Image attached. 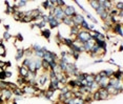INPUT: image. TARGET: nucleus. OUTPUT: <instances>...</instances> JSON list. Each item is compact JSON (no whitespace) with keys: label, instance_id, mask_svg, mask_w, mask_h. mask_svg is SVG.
I'll use <instances>...</instances> for the list:
<instances>
[{"label":"nucleus","instance_id":"nucleus-48","mask_svg":"<svg viewBox=\"0 0 123 104\" xmlns=\"http://www.w3.org/2000/svg\"><path fill=\"white\" fill-rule=\"evenodd\" d=\"M74 2H75V3H76V4H78V6H79V8H80L81 9H82V11H83V12H85V13H87V12H86V11H85V9H84V8H83V5H81V3H80V2H79V1H77V0H75V1H74Z\"/></svg>","mask_w":123,"mask_h":104},{"label":"nucleus","instance_id":"nucleus-21","mask_svg":"<svg viewBox=\"0 0 123 104\" xmlns=\"http://www.w3.org/2000/svg\"><path fill=\"white\" fill-rule=\"evenodd\" d=\"M74 41H75V39H73V38H63L62 40V43L65 45V46H67L68 48H70L72 45L74 44Z\"/></svg>","mask_w":123,"mask_h":104},{"label":"nucleus","instance_id":"nucleus-53","mask_svg":"<svg viewBox=\"0 0 123 104\" xmlns=\"http://www.w3.org/2000/svg\"><path fill=\"white\" fill-rule=\"evenodd\" d=\"M0 104H5V101H4L3 99H2L1 96H0Z\"/></svg>","mask_w":123,"mask_h":104},{"label":"nucleus","instance_id":"nucleus-17","mask_svg":"<svg viewBox=\"0 0 123 104\" xmlns=\"http://www.w3.org/2000/svg\"><path fill=\"white\" fill-rule=\"evenodd\" d=\"M51 30L50 28H43V30H41V36L44 37L47 41H50V38H51Z\"/></svg>","mask_w":123,"mask_h":104},{"label":"nucleus","instance_id":"nucleus-18","mask_svg":"<svg viewBox=\"0 0 123 104\" xmlns=\"http://www.w3.org/2000/svg\"><path fill=\"white\" fill-rule=\"evenodd\" d=\"M32 24H33V27H37V28H39V30H43V28L45 27V25H46V23L44 22V21H42V20L36 21V22H33Z\"/></svg>","mask_w":123,"mask_h":104},{"label":"nucleus","instance_id":"nucleus-7","mask_svg":"<svg viewBox=\"0 0 123 104\" xmlns=\"http://www.w3.org/2000/svg\"><path fill=\"white\" fill-rule=\"evenodd\" d=\"M83 20H84V16H83L82 14H79V13H77L75 16L72 17L73 25H75V26H80L81 23L83 22Z\"/></svg>","mask_w":123,"mask_h":104},{"label":"nucleus","instance_id":"nucleus-1","mask_svg":"<svg viewBox=\"0 0 123 104\" xmlns=\"http://www.w3.org/2000/svg\"><path fill=\"white\" fill-rule=\"evenodd\" d=\"M76 41H78L79 43H84V42H87V41L92 40V38H90V32H87V31H83V30H80L79 33L77 34V36H76Z\"/></svg>","mask_w":123,"mask_h":104},{"label":"nucleus","instance_id":"nucleus-25","mask_svg":"<svg viewBox=\"0 0 123 104\" xmlns=\"http://www.w3.org/2000/svg\"><path fill=\"white\" fill-rule=\"evenodd\" d=\"M63 24H65V25H67V26H73V22H72V18H70V17H64L63 18V20L61 21Z\"/></svg>","mask_w":123,"mask_h":104},{"label":"nucleus","instance_id":"nucleus-44","mask_svg":"<svg viewBox=\"0 0 123 104\" xmlns=\"http://www.w3.org/2000/svg\"><path fill=\"white\" fill-rule=\"evenodd\" d=\"M15 39H17L18 41H20V42H22V41H23V36H22L20 33H18L16 36H15Z\"/></svg>","mask_w":123,"mask_h":104},{"label":"nucleus","instance_id":"nucleus-16","mask_svg":"<svg viewBox=\"0 0 123 104\" xmlns=\"http://www.w3.org/2000/svg\"><path fill=\"white\" fill-rule=\"evenodd\" d=\"M23 57H24V48H22L21 46L17 47V54L15 56V60L16 61H20V60L23 59Z\"/></svg>","mask_w":123,"mask_h":104},{"label":"nucleus","instance_id":"nucleus-27","mask_svg":"<svg viewBox=\"0 0 123 104\" xmlns=\"http://www.w3.org/2000/svg\"><path fill=\"white\" fill-rule=\"evenodd\" d=\"M32 55H34V52L32 50L31 47H28V48H24V56L26 58H29L32 57Z\"/></svg>","mask_w":123,"mask_h":104},{"label":"nucleus","instance_id":"nucleus-41","mask_svg":"<svg viewBox=\"0 0 123 104\" xmlns=\"http://www.w3.org/2000/svg\"><path fill=\"white\" fill-rule=\"evenodd\" d=\"M109 12H104V13L103 14H101V15H100L99 17H100V19H101L102 21H105L107 19V17H109Z\"/></svg>","mask_w":123,"mask_h":104},{"label":"nucleus","instance_id":"nucleus-46","mask_svg":"<svg viewBox=\"0 0 123 104\" xmlns=\"http://www.w3.org/2000/svg\"><path fill=\"white\" fill-rule=\"evenodd\" d=\"M0 69H1V71H4V69H5V61L0 60Z\"/></svg>","mask_w":123,"mask_h":104},{"label":"nucleus","instance_id":"nucleus-47","mask_svg":"<svg viewBox=\"0 0 123 104\" xmlns=\"http://www.w3.org/2000/svg\"><path fill=\"white\" fill-rule=\"evenodd\" d=\"M4 74H5V78H11L13 76V72L11 71H4Z\"/></svg>","mask_w":123,"mask_h":104},{"label":"nucleus","instance_id":"nucleus-52","mask_svg":"<svg viewBox=\"0 0 123 104\" xmlns=\"http://www.w3.org/2000/svg\"><path fill=\"white\" fill-rule=\"evenodd\" d=\"M4 28L6 30V32H9V24H4Z\"/></svg>","mask_w":123,"mask_h":104},{"label":"nucleus","instance_id":"nucleus-50","mask_svg":"<svg viewBox=\"0 0 123 104\" xmlns=\"http://www.w3.org/2000/svg\"><path fill=\"white\" fill-rule=\"evenodd\" d=\"M102 62H104V59H97V60H95L94 61V64H97V63H102Z\"/></svg>","mask_w":123,"mask_h":104},{"label":"nucleus","instance_id":"nucleus-42","mask_svg":"<svg viewBox=\"0 0 123 104\" xmlns=\"http://www.w3.org/2000/svg\"><path fill=\"white\" fill-rule=\"evenodd\" d=\"M104 12H107V11H105V9H103L102 6H99V8H98L97 9H96V13H97V15H98V16H100V15H101V14L104 13Z\"/></svg>","mask_w":123,"mask_h":104},{"label":"nucleus","instance_id":"nucleus-5","mask_svg":"<svg viewBox=\"0 0 123 104\" xmlns=\"http://www.w3.org/2000/svg\"><path fill=\"white\" fill-rule=\"evenodd\" d=\"M63 12H64L65 17H70V18H72L73 16H75L76 14H77L75 6L71 5V4H66L64 6V9H63Z\"/></svg>","mask_w":123,"mask_h":104},{"label":"nucleus","instance_id":"nucleus-3","mask_svg":"<svg viewBox=\"0 0 123 104\" xmlns=\"http://www.w3.org/2000/svg\"><path fill=\"white\" fill-rule=\"evenodd\" d=\"M53 17H54V18H55L57 21L61 22V21L63 20V18L65 17L64 12H63V9H62V8H59V6H56L55 9H54Z\"/></svg>","mask_w":123,"mask_h":104},{"label":"nucleus","instance_id":"nucleus-54","mask_svg":"<svg viewBox=\"0 0 123 104\" xmlns=\"http://www.w3.org/2000/svg\"><path fill=\"white\" fill-rule=\"evenodd\" d=\"M122 50H123V46L122 45H120L119 46V52H122Z\"/></svg>","mask_w":123,"mask_h":104},{"label":"nucleus","instance_id":"nucleus-23","mask_svg":"<svg viewBox=\"0 0 123 104\" xmlns=\"http://www.w3.org/2000/svg\"><path fill=\"white\" fill-rule=\"evenodd\" d=\"M57 62H58V66H59V68H60V71L65 74V72H66V67H67V64L64 63V62H62L61 60H58Z\"/></svg>","mask_w":123,"mask_h":104},{"label":"nucleus","instance_id":"nucleus-38","mask_svg":"<svg viewBox=\"0 0 123 104\" xmlns=\"http://www.w3.org/2000/svg\"><path fill=\"white\" fill-rule=\"evenodd\" d=\"M20 22L22 23H29V22H33V20H32V18L31 17H28V16H24L23 18L20 20Z\"/></svg>","mask_w":123,"mask_h":104},{"label":"nucleus","instance_id":"nucleus-40","mask_svg":"<svg viewBox=\"0 0 123 104\" xmlns=\"http://www.w3.org/2000/svg\"><path fill=\"white\" fill-rule=\"evenodd\" d=\"M105 39H106V38H105V35H104V34H102L101 32H100L99 34H98L97 39H96V40H99V41H105Z\"/></svg>","mask_w":123,"mask_h":104},{"label":"nucleus","instance_id":"nucleus-55","mask_svg":"<svg viewBox=\"0 0 123 104\" xmlns=\"http://www.w3.org/2000/svg\"><path fill=\"white\" fill-rule=\"evenodd\" d=\"M1 21H2V20H1V19H0V23H1Z\"/></svg>","mask_w":123,"mask_h":104},{"label":"nucleus","instance_id":"nucleus-29","mask_svg":"<svg viewBox=\"0 0 123 104\" xmlns=\"http://www.w3.org/2000/svg\"><path fill=\"white\" fill-rule=\"evenodd\" d=\"M88 23L86 20H83V22L81 23V25H80V30H83V31H87V32H90V31H88Z\"/></svg>","mask_w":123,"mask_h":104},{"label":"nucleus","instance_id":"nucleus-4","mask_svg":"<svg viewBox=\"0 0 123 104\" xmlns=\"http://www.w3.org/2000/svg\"><path fill=\"white\" fill-rule=\"evenodd\" d=\"M109 86H110V87H113L115 89H118L120 93H122L123 87H122V83L120 80H117V79H115V78H109Z\"/></svg>","mask_w":123,"mask_h":104},{"label":"nucleus","instance_id":"nucleus-20","mask_svg":"<svg viewBox=\"0 0 123 104\" xmlns=\"http://www.w3.org/2000/svg\"><path fill=\"white\" fill-rule=\"evenodd\" d=\"M26 4H28V1L26 0H19V1H15V5L17 6V9L20 11L22 8H25Z\"/></svg>","mask_w":123,"mask_h":104},{"label":"nucleus","instance_id":"nucleus-37","mask_svg":"<svg viewBox=\"0 0 123 104\" xmlns=\"http://www.w3.org/2000/svg\"><path fill=\"white\" fill-rule=\"evenodd\" d=\"M12 38V35H11V33L9 32H4L3 33V38H2V39H3V41H9V39H11Z\"/></svg>","mask_w":123,"mask_h":104},{"label":"nucleus","instance_id":"nucleus-6","mask_svg":"<svg viewBox=\"0 0 123 104\" xmlns=\"http://www.w3.org/2000/svg\"><path fill=\"white\" fill-rule=\"evenodd\" d=\"M1 97H2V99L5 101V103H7L9 101H12V99H13V91H12V89H9V88L2 89Z\"/></svg>","mask_w":123,"mask_h":104},{"label":"nucleus","instance_id":"nucleus-26","mask_svg":"<svg viewBox=\"0 0 123 104\" xmlns=\"http://www.w3.org/2000/svg\"><path fill=\"white\" fill-rule=\"evenodd\" d=\"M35 66H36V72H38L39 71H42V64H41L40 59H36L35 58Z\"/></svg>","mask_w":123,"mask_h":104},{"label":"nucleus","instance_id":"nucleus-28","mask_svg":"<svg viewBox=\"0 0 123 104\" xmlns=\"http://www.w3.org/2000/svg\"><path fill=\"white\" fill-rule=\"evenodd\" d=\"M88 3H90V5L92 6L93 9H97L98 8H99V3H98V0H90V1H88Z\"/></svg>","mask_w":123,"mask_h":104},{"label":"nucleus","instance_id":"nucleus-31","mask_svg":"<svg viewBox=\"0 0 123 104\" xmlns=\"http://www.w3.org/2000/svg\"><path fill=\"white\" fill-rule=\"evenodd\" d=\"M12 91H13V95H15L16 97H22V96H24L20 87H18V88L14 89V90H12Z\"/></svg>","mask_w":123,"mask_h":104},{"label":"nucleus","instance_id":"nucleus-45","mask_svg":"<svg viewBox=\"0 0 123 104\" xmlns=\"http://www.w3.org/2000/svg\"><path fill=\"white\" fill-rule=\"evenodd\" d=\"M75 104H85L84 100L80 98H75Z\"/></svg>","mask_w":123,"mask_h":104},{"label":"nucleus","instance_id":"nucleus-14","mask_svg":"<svg viewBox=\"0 0 123 104\" xmlns=\"http://www.w3.org/2000/svg\"><path fill=\"white\" fill-rule=\"evenodd\" d=\"M28 72H29V71L28 69V67L23 66V65H20V66H18L19 77H22V78H26V77H28Z\"/></svg>","mask_w":123,"mask_h":104},{"label":"nucleus","instance_id":"nucleus-2","mask_svg":"<svg viewBox=\"0 0 123 104\" xmlns=\"http://www.w3.org/2000/svg\"><path fill=\"white\" fill-rule=\"evenodd\" d=\"M36 81H37V85H38L39 87H40V88L43 87V86L47 83V81H50V78H48L47 72H43V74H40L39 76H37Z\"/></svg>","mask_w":123,"mask_h":104},{"label":"nucleus","instance_id":"nucleus-35","mask_svg":"<svg viewBox=\"0 0 123 104\" xmlns=\"http://www.w3.org/2000/svg\"><path fill=\"white\" fill-rule=\"evenodd\" d=\"M6 50H5V46L4 44H1L0 45V57H6Z\"/></svg>","mask_w":123,"mask_h":104},{"label":"nucleus","instance_id":"nucleus-19","mask_svg":"<svg viewBox=\"0 0 123 104\" xmlns=\"http://www.w3.org/2000/svg\"><path fill=\"white\" fill-rule=\"evenodd\" d=\"M122 75H123L122 69L119 68L118 71H114V74H113V77H112V78H115V79H117V80L122 81Z\"/></svg>","mask_w":123,"mask_h":104},{"label":"nucleus","instance_id":"nucleus-15","mask_svg":"<svg viewBox=\"0 0 123 104\" xmlns=\"http://www.w3.org/2000/svg\"><path fill=\"white\" fill-rule=\"evenodd\" d=\"M109 78L103 77V78L100 79L99 83H98V87L99 88H106V86L109 85Z\"/></svg>","mask_w":123,"mask_h":104},{"label":"nucleus","instance_id":"nucleus-39","mask_svg":"<svg viewBox=\"0 0 123 104\" xmlns=\"http://www.w3.org/2000/svg\"><path fill=\"white\" fill-rule=\"evenodd\" d=\"M63 104H75V97H72V98L64 100L63 101Z\"/></svg>","mask_w":123,"mask_h":104},{"label":"nucleus","instance_id":"nucleus-34","mask_svg":"<svg viewBox=\"0 0 123 104\" xmlns=\"http://www.w3.org/2000/svg\"><path fill=\"white\" fill-rule=\"evenodd\" d=\"M42 50V46H41L40 44H38V43H35V44H33V46H32V50H33L34 53L35 52H39V50Z\"/></svg>","mask_w":123,"mask_h":104},{"label":"nucleus","instance_id":"nucleus-51","mask_svg":"<svg viewBox=\"0 0 123 104\" xmlns=\"http://www.w3.org/2000/svg\"><path fill=\"white\" fill-rule=\"evenodd\" d=\"M11 66H12L11 61H6L5 62V68H6V67H11Z\"/></svg>","mask_w":123,"mask_h":104},{"label":"nucleus","instance_id":"nucleus-30","mask_svg":"<svg viewBox=\"0 0 123 104\" xmlns=\"http://www.w3.org/2000/svg\"><path fill=\"white\" fill-rule=\"evenodd\" d=\"M85 14H86V18L88 19V20H90V21H92L93 24H95V25H96V24H98V20L95 18L94 16H93V15H90V13H85Z\"/></svg>","mask_w":123,"mask_h":104},{"label":"nucleus","instance_id":"nucleus-10","mask_svg":"<svg viewBox=\"0 0 123 104\" xmlns=\"http://www.w3.org/2000/svg\"><path fill=\"white\" fill-rule=\"evenodd\" d=\"M61 22L57 21L53 16H48V25H50V30H54L60 26Z\"/></svg>","mask_w":123,"mask_h":104},{"label":"nucleus","instance_id":"nucleus-9","mask_svg":"<svg viewBox=\"0 0 123 104\" xmlns=\"http://www.w3.org/2000/svg\"><path fill=\"white\" fill-rule=\"evenodd\" d=\"M112 28L114 30V33L119 35L120 37H122L123 33H122V20H119L117 23H115L114 25L112 26Z\"/></svg>","mask_w":123,"mask_h":104},{"label":"nucleus","instance_id":"nucleus-43","mask_svg":"<svg viewBox=\"0 0 123 104\" xmlns=\"http://www.w3.org/2000/svg\"><path fill=\"white\" fill-rule=\"evenodd\" d=\"M59 90H60V94H66V93H68V91H70L71 89L65 85V86H63V87H61L60 89H59Z\"/></svg>","mask_w":123,"mask_h":104},{"label":"nucleus","instance_id":"nucleus-8","mask_svg":"<svg viewBox=\"0 0 123 104\" xmlns=\"http://www.w3.org/2000/svg\"><path fill=\"white\" fill-rule=\"evenodd\" d=\"M70 50H72V52L79 53V54H81V53H84V50H83V47H82V44L79 43L78 41H76V40L74 41V44L70 47Z\"/></svg>","mask_w":123,"mask_h":104},{"label":"nucleus","instance_id":"nucleus-49","mask_svg":"<svg viewBox=\"0 0 123 104\" xmlns=\"http://www.w3.org/2000/svg\"><path fill=\"white\" fill-rule=\"evenodd\" d=\"M107 63H110V64H113V65H116L117 66V62L115 61V60H113V59H109V60H107Z\"/></svg>","mask_w":123,"mask_h":104},{"label":"nucleus","instance_id":"nucleus-36","mask_svg":"<svg viewBox=\"0 0 123 104\" xmlns=\"http://www.w3.org/2000/svg\"><path fill=\"white\" fill-rule=\"evenodd\" d=\"M65 5H66V2L63 1V0H57V1H56V6H59V8L64 9Z\"/></svg>","mask_w":123,"mask_h":104},{"label":"nucleus","instance_id":"nucleus-32","mask_svg":"<svg viewBox=\"0 0 123 104\" xmlns=\"http://www.w3.org/2000/svg\"><path fill=\"white\" fill-rule=\"evenodd\" d=\"M116 5L114 6L117 11H123V1H116Z\"/></svg>","mask_w":123,"mask_h":104},{"label":"nucleus","instance_id":"nucleus-13","mask_svg":"<svg viewBox=\"0 0 123 104\" xmlns=\"http://www.w3.org/2000/svg\"><path fill=\"white\" fill-rule=\"evenodd\" d=\"M94 76H95V74H92V72H85V79L84 80L86 81L87 87H90V85L95 82L94 81Z\"/></svg>","mask_w":123,"mask_h":104},{"label":"nucleus","instance_id":"nucleus-12","mask_svg":"<svg viewBox=\"0 0 123 104\" xmlns=\"http://www.w3.org/2000/svg\"><path fill=\"white\" fill-rule=\"evenodd\" d=\"M98 93H99L100 100H106V99L109 98V94L106 88H99L98 89Z\"/></svg>","mask_w":123,"mask_h":104},{"label":"nucleus","instance_id":"nucleus-11","mask_svg":"<svg viewBox=\"0 0 123 104\" xmlns=\"http://www.w3.org/2000/svg\"><path fill=\"white\" fill-rule=\"evenodd\" d=\"M94 44H95V41L94 40H90V41H87V42L82 43V47H83V50H84V53L90 54V50H92V47H93V45H94Z\"/></svg>","mask_w":123,"mask_h":104},{"label":"nucleus","instance_id":"nucleus-22","mask_svg":"<svg viewBox=\"0 0 123 104\" xmlns=\"http://www.w3.org/2000/svg\"><path fill=\"white\" fill-rule=\"evenodd\" d=\"M79 31H80V26H75V25H73V26H71V36H74L75 37V39H76V36H77V34L79 33Z\"/></svg>","mask_w":123,"mask_h":104},{"label":"nucleus","instance_id":"nucleus-33","mask_svg":"<svg viewBox=\"0 0 123 104\" xmlns=\"http://www.w3.org/2000/svg\"><path fill=\"white\" fill-rule=\"evenodd\" d=\"M105 72V76L107 77V78H112L113 77V74H114V69L112 68H106V69H103Z\"/></svg>","mask_w":123,"mask_h":104},{"label":"nucleus","instance_id":"nucleus-24","mask_svg":"<svg viewBox=\"0 0 123 104\" xmlns=\"http://www.w3.org/2000/svg\"><path fill=\"white\" fill-rule=\"evenodd\" d=\"M54 91L52 90H48V89H45V94H44V99H46V100H52L54 97Z\"/></svg>","mask_w":123,"mask_h":104}]
</instances>
